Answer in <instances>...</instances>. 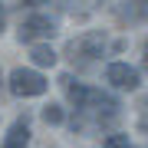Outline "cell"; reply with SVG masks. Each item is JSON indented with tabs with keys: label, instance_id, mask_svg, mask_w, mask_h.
Returning <instances> with one entry per match:
<instances>
[{
	"label": "cell",
	"instance_id": "obj_1",
	"mask_svg": "<svg viewBox=\"0 0 148 148\" xmlns=\"http://www.w3.org/2000/svg\"><path fill=\"white\" fill-rule=\"evenodd\" d=\"M106 49H109V40H106V33H99V30H89V33H82V36L69 40L63 56H66L73 66H92L95 59H102V56H106Z\"/></svg>",
	"mask_w": 148,
	"mask_h": 148
},
{
	"label": "cell",
	"instance_id": "obj_4",
	"mask_svg": "<svg viewBox=\"0 0 148 148\" xmlns=\"http://www.w3.org/2000/svg\"><path fill=\"white\" fill-rule=\"evenodd\" d=\"M106 82L112 89H122V92H138L142 89V73L128 63H109L106 66Z\"/></svg>",
	"mask_w": 148,
	"mask_h": 148
},
{
	"label": "cell",
	"instance_id": "obj_8",
	"mask_svg": "<svg viewBox=\"0 0 148 148\" xmlns=\"http://www.w3.org/2000/svg\"><path fill=\"white\" fill-rule=\"evenodd\" d=\"M43 122H46V125H63L66 122V112H63V106H56V102H49V106H43Z\"/></svg>",
	"mask_w": 148,
	"mask_h": 148
},
{
	"label": "cell",
	"instance_id": "obj_12",
	"mask_svg": "<svg viewBox=\"0 0 148 148\" xmlns=\"http://www.w3.org/2000/svg\"><path fill=\"white\" fill-rule=\"evenodd\" d=\"M142 63H145V69H148V40H145V46H142Z\"/></svg>",
	"mask_w": 148,
	"mask_h": 148
},
{
	"label": "cell",
	"instance_id": "obj_13",
	"mask_svg": "<svg viewBox=\"0 0 148 148\" xmlns=\"http://www.w3.org/2000/svg\"><path fill=\"white\" fill-rule=\"evenodd\" d=\"M3 27H7V13H3V3H0V33H3Z\"/></svg>",
	"mask_w": 148,
	"mask_h": 148
},
{
	"label": "cell",
	"instance_id": "obj_11",
	"mask_svg": "<svg viewBox=\"0 0 148 148\" xmlns=\"http://www.w3.org/2000/svg\"><path fill=\"white\" fill-rule=\"evenodd\" d=\"M23 7H40V3H49V0H20Z\"/></svg>",
	"mask_w": 148,
	"mask_h": 148
},
{
	"label": "cell",
	"instance_id": "obj_5",
	"mask_svg": "<svg viewBox=\"0 0 148 148\" xmlns=\"http://www.w3.org/2000/svg\"><path fill=\"white\" fill-rule=\"evenodd\" d=\"M115 13L122 23H142L148 20V0H122V7Z\"/></svg>",
	"mask_w": 148,
	"mask_h": 148
},
{
	"label": "cell",
	"instance_id": "obj_9",
	"mask_svg": "<svg viewBox=\"0 0 148 148\" xmlns=\"http://www.w3.org/2000/svg\"><path fill=\"white\" fill-rule=\"evenodd\" d=\"M138 132L148 135V95H142V102H138Z\"/></svg>",
	"mask_w": 148,
	"mask_h": 148
},
{
	"label": "cell",
	"instance_id": "obj_6",
	"mask_svg": "<svg viewBox=\"0 0 148 148\" xmlns=\"http://www.w3.org/2000/svg\"><path fill=\"white\" fill-rule=\"evenodd\" d=\"M27 145H30V122L27 119H16L13 125H10V132H7V138H3L0 148H27Z\"/></svg>",
	"mask_w": 148,
	"mask_h": 148
},
{
	"label": "cell",
	"instance_id": "obj_3",
	"mask_svg": "<svg viewBox=\"0 0 148 148\" xmlns=\"http://www.w3.org/2000/svg\"><path fill=\"white\" fill-rule=\"evenodd\" d=\"M49 89V82H46V76L36 73V69H13L10 73V92L13 95H20V99H33V95H43Z\"/></svg>",
	"mask_w": 148,
	"mask_h": 148
},
{
	"label": "cell",
	"instance_id": "obj_7",
	"mask_svg": "<svg viewBox=\"0 0 148 148\" xmlns=\"http://www.w3.org/2000/svg\"><path fill=\"white\" fill-rule=\"evenodd\" d=\"M30 59H33V66H40V69H46V66H56V53L46 46V43H33L30 46Z\"/></svg>",
	"mask_w": 148,
	"mask_h": 148
},
{
	"label": "cell",
	"instance_id": "obj_2",
	"mask_svg": "<svg viewBox=\"0 0 148 148\" xmlns=\"http://www.w3.org/2000/svg\"><path fill=\"white\" fill-rule=\"evenodd\" d=\"M56 20L53 16H46V13H30V16H23L20 20V27H16V36H20V43H40V40H53L56 36Z\"/></svg>",
	"mask_w": 148,
	"mask_h": 148
},
{
	"label": "cell",
	"instance_id": "obj_10",
	"mask_svg": "<svg viewBox=\"0 0 148 148\" xmlns=\"http://www.w3.org/2000/svg\"><path fill=\"white\" fill-rule=\"evenodd\" d=\"M102 148H132V145H128V135H109Z\"/></svg>",
	"mask_w": 148,
	"mask_h": 148
}]
</instances>
